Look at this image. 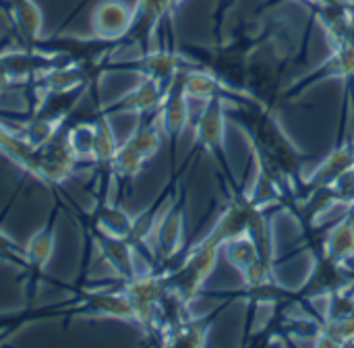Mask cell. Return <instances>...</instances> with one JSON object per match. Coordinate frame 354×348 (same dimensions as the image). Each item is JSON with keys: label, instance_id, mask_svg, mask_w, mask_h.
<instances>
[{"label": "cell", "instance_id": "1", "mask_svg": "<svg viewBox=\"0 0 354 348\" xmlns=\"http://www.w3.org/2000/svg\"><path fill=\"white\" fill-rule=\"evenodd\" d=\"M226 116L245 131V137L249 143L257 145L284 172V176L295 187V195H299L305 183L303 168L309 160H315V156L301 152L292 143V139L286 135V131L282 129L276 116V108L239 106V108L228 110Z\"/></svg>", "mask_w": 354, "mask_h": 348}, {"label": "cell", "instance_id": "2", "mask_svg": "<svg viewBox=\"0 0 354 348\" xmlns=\"http://www.w3.org/2000/svg\"><path fill=\"white\" fill-rule=\"evenodd\" d=\"M280 27H284V23L270 25L259 35H253V33H247V31L241 29L226 44H216L214 48L183 46L180 52L187 54L189 58L197 60L199 64H203L205 71L216 75L228 87H232L236 91L249 93V64H251V56H253L255 48L261 46L263 42H268L276 33V29H280Z\"/></svg>", "mask_w": 354, "mask_h": 348}, {"label": "cell", "instance_id": "3", "mask_svg": "<svg viewBox=\"0 0 354 348\" xmlns=\"http://www.w3.org/2000/svg\"><path fill=\"white\" fill-rule=\"evenodd\" d=\"M224 118H226L224 100L222 98L207 100L203 110L195 118V145L187 154V158L180 164V168H176V172L185 174L189 164L205 152V154H209L216 160V164H218V168L222 172L220 174L222 185H228V197H230V195L243 191V187L239 185L236 174H234V170L230 166L228 154L224 149Z\"/></svg>", "mask_w": 354, "mask_h": 348}, {"label": "cell", "instance_id": "4", "mask_svg": "<svg viewBox=\"0 0 354 348\" xmlns=\"http://www.w3.org/2000/svg\"><path fill=\"white\" fill-rule=\"evenodd\" d=\"M62 201L56 199L48 220L35 230V235H31L29 243L25 245V272L21 274L23 286H25V299L33 301L39 289V282L44 280V268L48 266V262L52 259L54 253V245H56V222H58V214H60Z\"/></svg>", "mask_w": 354, "mask_h": 348}, {"label": "cell", "instance_id": "5", "mask_svg": "<svg viewBox=\"0 0 354 348\" xmlns=\"http://www.w3.org/2000/svg\"><path fill=\"white\" fill-rule=\"evenodd\" d=\"M187 122H189V98L185 91V71H180L168 85L160 106V125L168 139L172 172H176V147Z\"/></svg>", "mask_w": 354, "mask_h": 348}, {"label": "cell", "instance_id": "6", "mask_svg": "<svg viewBox=\"0 0 354 348\" xmlns=\"http://www.w3.org/2000/svg\"><path fill=\"white\" fill-rule=\"evenodd\" d=\"M185 214H187V189L178 187L176 195L170 199L168 210L160 216L153 239H156V255H158V268L172 259L183 249V237H185ZM156 268V270H158Z\"/></svg>", "mask_w": 354, "mask_h": 348}, {"label": "cell", "instance_id": "7", "mask_svg": "<svg viewBox=\"0 0 354 348\" xmlns=\"http://www.w3.org/2000/svg\"><path fill=\"white\" fill-rule=\"evenodd\" d=\"M66 127V125H64ZM64 127L54 135L52 141H48L44 147L37 149V160H39V183L46 189H58L64 181H68L79 166H83L73 152L66 145V135Z\"/></svg>", "mask_w": 354, "mask_h": 348}, {"label": "cell", "instance_id": "8", "mask_svg": "<svg viewBox=\"0 0 354 348\" xmlns=\"http://www.w3.org/2000/svg\"><path fill=\"white\" fill-rule=\"evenodd\" d=\"M354 75V48H351L348 44H342L338 48H332V54L330 58L319 64L317 68H313L311 73H307L305 77L297 79L286 91L280 93V100L282 102H290L295 98H299L305 89L317 85L319 81L324 79H332V77H338V79H348Z\"/></svg>", "mask_w": 354, "mask_h": 348}, {"label": "cell", "instance_id": "9", "mask_svg": "<svg viewBox=\"0 0 354 348\" xmlns=\"http://www.w3.org/2000/svg\"><path fill=\"white\" fill-rule=\"evenodd\" d=\"M166 85H162L156 79L149 77H141L139 85H135L131 91H127L124 95H120L118 100L110 102V104H100L97 108L106 114V116H116V114H145V112H153L162 106V100L166 95Z\"/></svg>", "mask_w": 354, "mask_h": 348}, {"label": "cell", "instance_id": "10", "mask_svg": "<svg viewBox=\"0 0 354 348\" xmlns=\"http://www.w3.org/2000/svg\"><path fill=\"white\" fill-rule=\"evenodd\" d=\"M251 210H253V203L249 201V195L245 193V189L234 193V195H230L228 203L220 212L216 224L205 235V239H209L218 247H224V243H228V241H232L236 237L247 235L249 232Z\"/></svg>", "mask_w": 354, "mask_h": 348}, {"label": "cell", "instance_id": "11", "mask_svg": "<svg viewBox=\"0 0 354 348\" xmlns=\"http://www.w3.org/2000/svg\"><path fill=\"white\" fill-rule=\"evenodd\" d=\"M89 237H91V243L95 247V251L100 253V257L110 266V270L114 272V276L122 282L127 280H133L139 270H137V255L131 247V243L127 239H120V237H112V235H106L97 228H89L87 230Z\"/></svg>", "mask_w": 354, "mask_h": 348}, {"label": "cell", "instance_id": "12", "mask_svg": "<svg viewBox=\"0 0 354 348\" xmlns=\"http://www.w3.org/2000/svg\"><path fill=\"white\" fill-rule=\"evenodd\" d=\"M133 23V8L122 0H104L91 12V31L93 35L118 42L127 48V33Z\"/></svg>", "mask_w": 354, "mask_h": 348}, {"label": "cell", "instance_id": "13", "mask_svg": "<svg viewBox=\"0 0 354 348\" xmlns=\"http://www.w3.org/2000/svg\"><path fill=\"white\" fill-rule=\"evenodd\" d=\"M354 166V135L348 139L338 137L336 147L319 162V166L311 172V176L305 178L301 193L297 195V199H303L309 191L317 189V187H328L334 185L348 168Z\"/></svg>", "mask_w": 354, "mask_h": 348}, {"label": "cell", "instance_id": "14", "mask_svg": "<svg viewBox=\"0 0 354 348\" xmlns=\"http://www.w3.org/2000/svg\"><path fill=\"white\" fill-rule=\"evenodd\" d=\"M228 305H220L218 309H214L209 315L205 318H189L172 328H168L164 334H162V340L160 345L164 347H174V348H199L207 345V332L212 328V324L216 322L218 315H222V311L226 309Z\"/></svg>", "mask_w": 354, "mask_h": 348}, {"label": "cell", "instance_id": "15", "mask_svg": "<svg viewBox=\"0 0 354 348\" xmlns=\"http://www.w3.org/2000/svg\"><path fill=\"white\" fill-rule=\"evenodd\" d=\"M8 17L12 21V29L17 35V44L33 50V46L41 39L44 15L33 0H6Z\"/></svg>", "mask_w": 354, "mask_h": 348}, {"label": "cell", "instance_id": "16", "mask_svg": "<svg viewBox=\"0 0 354 348\" xmlns=\"http://www.w3.org/2000/svg\"><path fill=\"white\" fill-rule=\"evenodd\" d=\"M89 228H97L106 235L127 239L133 228V216L124 212L120 201H93V208L87 216Z\"/></svg>", "mask_w": 354, "mask_h": 348}, {"label": "cell", "instance_id": "17", "mask_svg": "<svg viewBox=\"0 0 354 348\" xmlns=\"http://www.w3.org/2000/svg\"><path fill=\"white\" fill-rule=\"evenodd\" d=\"M149 160L135 147L131 145L127 139L118 145L116 149V156H114V164H112V170H114V183L118 185V199L120 201V195L124 193V189H133V183L135 178L141 174V170L145 168Z\"/></svg>", "mask_w": 354, "mask_h": 348}, {"label": "cell", "instance_id": "18", "mask_svg": "<svg viewBox=\"0 0 354 348\" xmlns=\"http://www.w3.org/2000/svg\"><path fill=\"white\" fill-rule=\"evenodd\" d=\"M311 6H313L315 17L324 25L330 46L332 48L342 46L346 39L348 21H351V12L354 8L353 4L351 2H334V4H311Z\"/></svg>", "mask_w": 354, "mask_h": 348}, {"label": "cell", "instance_id": "19", "mask_svg": "<svg viewBox=\"0 0 354 348\" xmlns=\"http://www.w3.org/2000/svg\"><path fill=\"white\" fill-rule=\"evenodd\" d=\"M162 125H160V108L153 112H145L139 114L137 127L133 129V133L127 137V141L131 145H135L147 160L156 158L160 147H162Z\"/></svg>", "mask_w": 354, "mask_h": 348}, {"label": "cell", "instance_id": "20", "mask_svg": "<svg viewBox=\"0 0 354 348\" xmlns=\"http://www.w3.org/2000/svg\"><path fill=\"white\" fill-rule=\"evenodd\" d=\"M326 249L328 255L340 264H348L354 259V203L348 205L344 218H340L330 228Z\"/></svg>", "mask_w": 354, "mask_h": 348}, {"label": "cell", "instance_id": "21", "mask_svg": "<svg viewBox=\"0 0 354 348\" xmlns=\"http://www.w3.org/2000/svg\"><path fill=\"white\" fill-rule=\"evenodd\" d=\"M257 251H259V257L268 264H274L278 266L276 262V251H274V235H272V220H270V210L266 208H255L251 210V216H249V232H247Z\"/></svg>", "mask_w": 354, "mask_h": 348}, {"label": "cell", "instance_id": "22", "mask_svg": "<svg viewBox=\"0 0 354 348\" xmlns=\"http://www.w3.org/2000/svg\"><path fill=\"white\" fill-rule=\"evenodd\" d=\"M64 135H66V145L73 152V156L91 168V156H93V141H95V122L93 118L89 120H79L64 127Z\"/></svg>", "mask_w": 354, "mask_h": 348}, {"label": "cell", "instance_id": "23", "mask_svg": "<svg viewBox=\"0 0 354 348\" xmlns=\"http://www.w3.org/2000/svg\"><path fill=\"white\" fill-rule=\"evenodd\" d=\"M224 255L226 259L239 270V272H245L249 266H253L257 259H259V251L253 243V239L249 235H243V237H236L228 243H224Z\"/></svg>", "mask_w": 354, "mask_h": 348}, {"label": "cell", "instance_id": "24", "mask_svg": "<svg viewBox=\"0 0 354 348\" xmlns=\"http://www.w3.org/2000/svg\"><path fill=\"white\" fill-rule=\"evenodd\" d=\"M0 264L15 268L21 274L25 272V266H27L25 264V247H19L2 228H0Z\"/></svg>", "mask_w": 354, "mask_h": 348}, {"label": "cell", "instance_id": "25", "mask_svg": "<svg viewBox=\"0 0 354 348\" xmlns=\"http://www.w3.org/2000/svg\"><path fill=\"white\" fill-rule=\"evenodd\" d=\"M334 189L340 197V205H353L354 203V166L348 168L336 183H334Z\"/></svg>", "mask_w": 354, "mask_h": 348}, {"label": "cell", "instance_id": "26", "mask_svg": "<svg viewBox=\"0 0 354 348\" xmlns=\"http://www.w3.org/2000/svg\"><path fill=\"white\" fill-rule=\"evenodd\" d=\"M15 89H23V85H19V83L10 77L8 68H6L4 62L0 60V95H2V93H8V91H15Z\"/></svg>", "mask_w": 354, "mask_h": 348}, {"label": "cell", "instance_id": "27", "mask_svg": "<svg viewBox=\"0 0 354 348\" xmlns=\"http://www.w3.org/2000/svg\"><path fill=\"white\" fill-rule=\"evenodd\" d=\"M344 44H348L351 48H354V8L351 12V21H348V31H346V39Z\"/></svg>", "mask_w": 354, "mask_h": 348}, {"label": "cell", "instance_id": "28", "mask_svg": "<svg viewBox=\"0 0 354 348\" xmlns=\"http://www.w3.org/2000/svg\"><path fill=\"white\" fill-rule=\"evenodd\" d=\"M309 4H334V2H348V0H303Z\"/></svg>", "mask_w": 354, "mask_h": 348}, {"label": "cell", "instance_id": "29", "mask_svg": "<svg viewBox=\"0 0 354 348\" xmlns=\"http://www.w3.org/2000/svg\"><path fill=\"white\" fill-rule=\"evenodd\" d=\"M183 2H185V0H170V6H172V12H174V10H176V8H178V6H180Z\"/></svg>", "mask_w": 354, "mask_h": 348}, {"label": "cell", "instance_id": "30", "mask_svg": "<svg viewBox=\"0 0 354 348\" xmlns=\"http://www.w3.org/2000/svg\"><path fill=\"white\" fill-rule=\"evenodd\" d=\"M346 268H348V274H351V278H353V280H354V266H353V262H348V264H346Z\"/></svg>", "mask_w": 354, "mask_h": 348}]
</instances>
